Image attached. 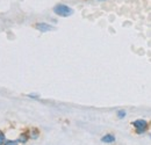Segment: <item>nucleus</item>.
Masks as SVG:
<instances>
[{"label": "nucleus", "instance_id": "f257e3e1", "mask_svg": "<svg viewBox=\"0 0 151 145\" xmlns=\"http://www.w3.org/2000/svg\"><path fill=\"white\" fill-rule=\"evenodd\" d=\"M54 13L58 15V17H62V18H68V17H71L73 14V9L64 4H57L56 6L54 7Z\"/></svg>", "mask_w": 151, "mask_h": 145}, {"label": "nucleus", "instance_id": "f03ea898", "mask_svg": "<svg viewBox=\"0 0 151 145\" xmlns=\"http://www.w3.org/2000/svg\"><path fill=\"white\" fill-rule=\"evenodd\" d=\"M134 128L136 129V132L138 134V135H141V134H143L147 129H148V122L145 121V120H136V121H134L132 123Z\"/></svg>", "mask_w": 151, "mask_h": 145}, {"label": "nucleus", "instance_id": "7ed1b4c3", "mask_svg": "<svg viewBox=\"0 0 151 145\" xmlns=\"http://www.w3.org/2000/svg\"><path fill=\"white\" fill-rule=\"evenodd\" d=\"M35 28L37 29L38 32H42V33H47V32H50V30H54L55 27L45 23V22H38L35 24Z\"/></svg>", "mask_w": 151, "mask_h": 145}, {"label": "nucleus", "instance_id": "20e7f679", "mask_svg": "<svg viewBox=\"0 0 151 145\" xmlns=\"http://www.w3.org/2000/svg\"><path fill=\"white\" fill-rule=\"evenodd\" d=\"M101 142L102 143H114L115 142V136L111 135V134H107L106 136H104L101 138Z\"/></svg>", "mask_w": 151, "mask_h": 145}, {"label": "nucleus", "instance_id": "39448f33", "mask_svg": "<svg viewBox=\"0 0 151 145\" xmlns=\"http://www.w3.org/2000/svg\"><path fill=\"white\" fill-rule=\"evenodd\" d=\"M29 137H30L32 139H37V138H38V130H37V129H33V130L30 131Z\"/></svg>", "mask_w": 151, "mask_h": 145}, {"label": "nucleus", "instance_id": "423d86ee", "mask_svg": "<svg viewBox=\"0 0 151 145\" xmlns=\"http://www.w3.org/2000/svg\"><path fill=\"white\" fill-rule=\"evenodd\" d=\"M27 141H28V136H27L26 134H22V135L20 136L19 142L20 143H22V144H26V143H27Z\"/></svg>", "mask_w": 151, "mask_h": 145}, {"label": "nucleus", "instance_id": "0eeeda50", "mask_svg": "<svg viewBox=\"0 0 151 145\" xmlns=\"http://www.w3.org/2000/svg\"><path fill=\"white\" fill-rule=\"evenodd\" d=\"M126 115H127L126 110H119V111H117V117H119V118H124Z\"/></svg>", "mask_w": 151, "mask_h": 145}, {"label": "nucleus", "instance_id": "6e6552de", "mask_svg": "<svg viewBox=\"0 0 151 145\" xmlns=\"http://www.w3.org/2000/svg\"><path fill=\"white\" fill-rule=\"evenodd\" d=\"M19 143H20L19 139H18V141H6V142H5L6 145H17V144H19Z\"/></svg>", "mask_w": 151, "mask_h": 145}, {"label": "nucleus", "instance_id": "1a4fd4ad", "mask_svg": "<svg viewBox=\"0 0 151 145\" xmlns=\"http://www.w3.org/2000/svg\"><path fill=\"white\" fill-rule=\"evenodd\" d=\"M5 142H6V138H5V135L0 131V145L1 144H5Z\"/></svg>", "mask_w": 151, "mask_h": 145}]
</instances>
